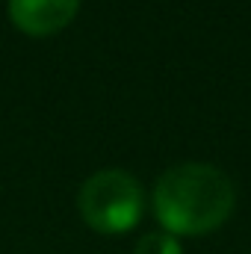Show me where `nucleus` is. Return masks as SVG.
Wrapping results in <instances>:
<instances>
[{"label": "nucleus", "instance_id": "1", "mask_svg": "<svg viewBox=\"0 0 251 254\" xmlns=\"http://www.w3.org/2000/svg\"><path fill=\"white\" fill-rule=\"evenodd\" d=\"M237 204L231 178L207 163H181L160 175L154 216L172 237H201L228 222Z\"/></svg>", "mask_w": 251, "mask_h": 254}, {"label": "nucleus", "instance_id": "2", "mask_svg": "<svg viewBox=\"0 0 251 254\" xmlns=\"http://www.w3.org/2000/svg\"><path fill=\"white\" fill-rule=\"evenodd\" d=\"M80 213L83 222L98 231V234H125L136 228L145 195L142 184L125 172V169H104L95 172L83 187H80Z\"/></svg>", "mask_w": 251, "mask_h": 254}, {"label": "nucleus", "instance_id": "3", "mask_svg": "<svg viewBox=\"0 0 251 254\" xmlns=\"http://www.w3.org/2000/svg\"><path fill=\"white\" fill-rule=\"evenodd\" d=\"M77 9L80 0H9L12 24L33 39L57 36L77 18Z\"/></svg>", "mask_w": 251, "mask_h": 254}, {"label": "nucleus", "instance_id": "4", "mask_svg": "<svg viewBox=\"0 0 251 254\" xmlns=\"http://www.w3.org/2000/svg\"><path fill=\"white\" fill-rule=\"evenodd\" d=\"M136 254H184L178 237L166 234V231H154V234H145L136 246Z\"/></svg>", "mask_w": 251, "mask_h": 254}]
</instances>
